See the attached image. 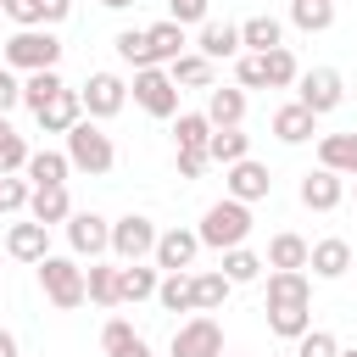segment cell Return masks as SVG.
Listing matches in <instances>:
<instances>
[{"label":"cell","instance_id":"277c9868","mask_svg":"<svg viewBox=\"0 0 357 357\" xmlns=\"http://www.w3.org/2000/svg\"><path fill=\"white\" fill-rule=\"evenodd\" d=\"M33 268H39V290H45V301H50L56 312L84 307V268H78L73 257H39Z\"/></svg>","mask_w":357,"mask_h":357},{"label":"cell","instance_id":"cb8c5ba5","mask_svg":"<svg viewBox=\"0 0 357 357\" xmlns=\"http://www.w3.org/2000/svg\"><path fill=\"white\" fill-rule=\"evenodd\" d=\"M145 39H151V56H156V67H167L173 56H184V22H173V17H162V22H151L145 28Z\"/></svg>","mask_w":357,"mask_h":357},{"label":"cell","instance_id":"7dc6e473","mask_svg":"<svg viewBox=\"0 0 357 357\" xmlns=\"http://www.w3.org/2000/svg\"><path fill=\"white\" fill-rule=\"evenodd\" d=\"M206 162H212L206 151H178V156H173V167H178V178H201V173H206Z\"/></svg>","mask_w":357,"mask_h":357},{"label":"cell","instance_id":"4316f807","mask_svg":"<svg viewBox=\"0 0 357 357\" xmlns=\"http://www.w3.org/2000/svg\"><path fill=\"white\" fill-rule=\"evenodd\" d=\"M262 78H268V89H290V84L301 78V61L290 56V45H273V50H262Z\"/></svg>","mask_w":357,"mask_h":357},{"label":"cell","instance_id":"ac0fdd59","mask_svg":"<svg viewBox=\"0 0 357 357\" xmlns=\"http://www.w3.org/2000/svg\"><path fill=\"white\" fill-rule=\"evenodd\" d=\"M6 251L17 257V262H39V257H50V229L45 223H11V234H6Z\"/></svg>","mask_w":357,"mask_h":357},{"label":"cell","instance_id":"603a6c76","mask_svg":"<svg viewBox=\"0 0 357 357\" xmlns=\"http://www.w3.org/2000/svg\"><path fill=\"white\" fill-rule=\"evenodd\" d=\"M273 45H284V22H279V17L262 11V17H245V22H240V50H257V56H262V50H273Z\"/></svg>","mask_w":357,"mask_h":357},{"label":"cell","instance_id":"8992f818","mask_svg":"<svg viewBox=\"0 0 357 357\" xmlns=\"http://www.w3.org/2000/svg\"><path fill=\"white\" fill-rule=\"evenodd\" d=\"M134 100L151 117H178V84L167 78V67H134Z\"/></svg>","mask_w":357,"mask_h":357},{"label":"cell","instance_id":"60d3db41","mask_svg":"<svg viewBox=\"0 0 357 357\" xmlns=\"http://www.w3.org/2000/svg\"><path fill=\"white\" fill-rule=\"evenodd\" d=\"M28 167V139L0 117V173H22Z\"/></svg>","mask_w":357,"mask_h":357},{"label":"cell","instance_id":"ab89813d","mask_svg":"<svg viewBox=\"0 0 357 357\" xmlns=\"http://www.w3.org/2000/svg\"><path fill=\"white\" fill-rule=\"evenodd\" d=\"M112 45H117V56H123L128 67H156V56H151V39H145V28H123V33L112 39Z\"/></svg>","mask_w":357,"mask_h":357},{"label":"cell","instance_id":"7c38bea8","mask_svg":"<svg viewBox=\"0 0 357 357\" xmlns=\"http://www.w3.org/2000/svg\"><path fill=\"white\" fill-rule=\"evenodd\" d=\"M195 251H201V234H195V229H167V234H156V245H151V257H156V268H162V273L190 268V262H195Z\"/></svg>","mask_w":357,"mask_h":357},{"label":"cell","instance_id":"e0dca14e","mask_svg":"<svg viewBox=\"0 0 357 357\" xmlns=\"http://www.w3.org/2000/svg\"><path fill=\"white\" fill-rule=\"evenodd\" d=\"M195 45H201L206 61H234V56H240V22H212V17H206Z\"/></svg>","mask_w":357,"mask_h":357},{"label":"cell","instance_id":"d6986e66","mask_svg":"<svg viewBox=\"0 0 357 357\" xmlns=\"http://www.w3.org/2000/svg\"><path fill=\"white\" fill-rule=\"evenodd\" d=\"M318 167H329L340 178H357V134H324L318 139Z\"/></svg>","mask_w":357,"mask_h":357},{"label":"cell","instance_id":"6da1fadb","mask_svg":"<svg viewBox=\"0 0 357 357\" xmlns=\"http://www.w3.org/2000/svg\"><path fill=\"white\" fill-rule=\"evenodd\" d=\"M201 245H212V251H229V245H245V234H251V206L245 201H234V195H223V201H212L206 206V218H201Z\"/></svg>","mask_w":357,"mask_h":357},{"label":"cell","instance_id":"4fadbf2b","mask_svg":"<svg viewBox=\"0 0 357 357\" xmlns=\"http://www.w3.org/2000/svg\"><path fill=\"white\" fill-rule=\"evenodd\" d=\"M268 307H312V279L301 268H273L268 273Z\"/></svg>","mask_w":357,"mask_h":357},{"label":"cell","instance_id":"f546056e","mask_svg":"<svg viewBox=\"0 0 357 357\" xmlns=\"http://www.w3.org/2000/svg\"><path fill=\"white\" fill-rule=\"evenodd\" d=\"M156 301H162L167 312H195V284H190V273L178 268V273L156 279Z\"/></svg>","mask_w":357,"mask_h":357},{"label":"cell","instance_id":"3957f363","mask_svg":"<svg viewBox=\"0 0 357 357\" xmlns=\"http://www.w3.org/2000/svg\"><path fill=\"white\" fill-rule=\"evenodd\" d=\"M67 162H73L78 173H89V178L112 173V162H117L112 134H100V128H95V117H78V123L67 128Z\"/></svg>","mask_w":357,"mask_h":357},{"label":"cell","instance_id":"b9f144b4","mask_svg":"<svg viewBox=\"0 0 357 357\" xmlns=\"http://www.w3.org/2000/svg\"><path fill=\"white\" fill-rule=\"evenodd\" d=\"M28 195H33V184H28V178L0 173V212H22V206H28Z\"/></svg>","mask_w":357,"mask_h":357},{"label":"cell","instance_id":"83f0119b","mask_svg":"<svg viewBox=\"0 0 357 357\" xmlns=\"http://www.w3.org/2000/svg\"><path fill=\"white\" fill-rule=\"evenodd\" d=\"M167 78L173 84H190V89H212V61L201 50H184V56L167 61Z\"/></svg>","mask_w":357,"mask_h":357},{"label":"cell","instance_id":"d590c367","mask_svg":"<svg viewBox=\"0 0 357 357\" xmlns=\"http://www.w3.org/2000/svg\"><path fill=\"white\" fill-rule=\"evenodd\" d=\"M262 268H268V262H262L257 251H245V245H229V251H223V279H229V284H251Z\"/></svg>","mask_w":357,"mask_h":357},{"label":"cell","instance_id":"f6af8a7d","mask_svg":"<svg viewBox=\"0 0 357 357\" xmlns=\"http://www.w3.org/2000/svg\"><path fill=\"white\" fill-rule=\"evenodd\" d=\"M206 6H212V0H167V17L190 28V22H206Z\"/></svg>","mask_w":357,"mask_h":357},{"label":"cell","instance_id":"7a4b0ae2","mask_svg":"<svg viewBox=\"0 0 357 357\" xmlns=\"http://www.w3.org/2000/svg\"><path fill=\"white\" fill-rule=\"evenodd\" d=\"M0 56H6V67L17 73H39V67H56L61 61V39L50 33V28H17L11 39H0Z\"/></svg>","mask_w":357,"mask_h":357},{"label":"cell","instance_id":"9a60e30c","mask_svg":"<svg viewBox=\"0 0 357 357\" xmlns=\"http://www.w3.org/2000/svg\"><path fill=\"white\" fill-rule=\"evenodd\" d=\"M340 195H346V178L329 173V167H318V173L301 178V206H312V212H335Z\"/></svg>","mask_w":357,"mask_h":357},{"label":"cell","instance_id":"d4e9b609","mask_svg":"<svg viewBox=\"0 0 357 357\" xmlns=\"http://www.w3.org/2000/svg\"><path fill=\"white\" fill-rule=\"evenodd\" d=\"M100 351H106V357H151V346L134 335L128 318H112V324L100 329Z\"/></svg>","mask_w":357,"mask_h":357},{"label":"cell","instance_id":"74e56055","mask_svg":"<svg viewBox=\"0 0 357 357\" xmlns=\"http://www.w3.org/2000/svg\"><path fill=\"white\" fill-rule=\"evenodd\" d=\"M190 284H195V312H218V307L229 301V290H234V284L223 279V268H218V273H195Z\"/></svg>","mask_w":357,"mask_h":357},{"label":"cell","instance_id":"bcb514c9","mask_svg":"<svg viewBox=\"0 0 357 357\" xmlns=\"http://www.w3.org/2000/svg\"><path fill=\"white\" fill-rule=\"evenodd\" d=\"M11 106H22V78H17L11 67H0V117H6Z\"/></svg>","mask_w":357,"mask_h":357},{"label":"cell","instance_id":"ba28073f","mask_svg":"<svg viewBox=\"0 0 357 357\" xmlns=\"http://www.w3.org/2000/svg\"><path fill=\"white\" fill-rule=\"evenodd\" d=\"M78 100H84V112H89V117H117V112H123V100H128V84H123L117 73H89V78H84V89H78Z\"/></svg>","mask_w":357,"mask_h":357},{"label":"cell","instance_id":"c3c4849f","mask_svg":"<svg viewBox=\"0 0 357 357\" xmlns=\"http://www.w3.org/2000/svg\"><path fill=\"white\" fill-rule=\"evenodd\" d=\"M0 17H11L17 28H39L33 22V0H0Z\"/></svg>","mask_w":357,"mask_h":357},{"label":"cell","instance_id":"db71d44e","mask_svg":"<svg viewBox=\"0 0 357 357\" xmlns=\"http://www.w3.org/2000/svg\"><path fill=\"white\" fill-rule=\"evenodd\" d=\"M290 357H296V351H290Z\"/></svg>","mask_w":357,"mask_h":357},{"label":"cell","instance_id":"ffe728a7","mask_svg":"<svg viewBox=\"0 0 357 357\" xmlns=\"http://www.w3.org/2000/svg\"><path fill=\"white\" fill-rule=\"evenodd\" d=\"M312 134H318V117H312L301 100H290V106H279V112H273V139L301 145V139H312Z\"/></svg>","mask_w":357,"mask_h":357},{"label":"cell","instance_id":"9c48e42d","mask_svg":"<svg viewBox=\"0 0 357 357\" xmlns=\"http://www.w3.org/2000/svg\"><path fill=\"white\" fill-rule=\"evenodd\" d=\"M67 245H73V257H100V251H112V223L100 218V212H73L67 218Z\"/></svg>","mask_w":357,"mask_h":357},{"label":"cell","instance_id":"5bb4252c","mask_svg":"<svg viewBox=\"0 0 357 357\" xmlns=\"http://www.w3.org/2000/svg\"><path fill=\"white\" fill-rule=\"evenodd\" d=\"M78 117H84V100H78V89H56V95H50V100L33 112V123H39L45 134H67Z\"/></svg>","mask_w":357,"mask_h":357},{"label":"cell","instance_id":"1f68e13d","mask_svg":"<svg viewBox=\"0 0 357 357\" xmlns=\"http://www.w3.org/2000/svg\"><path fill=\"white\" fill-rule=\"evenodd\" d=\"M206 156L229 167V162L251 156V134H240V128H212V139H206Z\"/></svg>","mask_w":357,"mask_h":357},{"label":"cell","instance_id":"52a82bcc","mask_svg":"<svg viewBox=\"0 0 357 357\" xmlns=\"http://www.w3.org/2000/svg\"><path fill=\"white\" fill-rule=\"evenodd\" d=\"M151 245H156V223H151L145 212H128V218L112 223V251H117V262H145Z\"/></svg>","mask_w":357,"mask_h":357},{"label":"cell","instance_id":"f1b7e54d","mask_svg":"<svg viewBox=\"0 0 357 357\" xmlns=\"http://www.w3.org/2000/svg\"><path fill=\"white\" fill-rule=\"evenodd\" d=\"M33 184H67V173H73V162H67V151H28V167H22Z\"/></svg>","mask_w":357,"mask_h":357},{"label":"cell","instance_id":"4dcf8cb0","mask_svg":"<svg viewBox=\"0 0 357 357\" xmlns=\"http://www.w3.org/2000/svg\"><path fill=\"white\" fill-rule=\"evenodd\" d=\"M290 22L301 33H324L335 22V0H290Z\"/></svg>","mask_w":357,"mask_h":357},{"label":"cell","instance_id":"f5cc1de1","mask_svg":"<svg viewBox=\"0 0 357 357\" xmlns=\"http://www.w3.org/2000/svg\"><path fill=\"white\" fill-rule=\"evenodd\" d=\"M335 357H357V346H346V351H335Z\"/></svg>","mask_w":357,"mask_h":357},{"label":"cell","instance_id":"e575fe53","mask_svg":"<svg viewBox=\"0 0 357 357\" xmlns=\"http://www.w3.org/2000/svg\"><path fill=\"white\" fill-rule=\"evenodd\" d=\"M173 139H178V151H206V139H212V123H206V112H178V123H173Z\"/></svg>","mask_w":357,"mask_h":357},{"label":"cell","instance_id":"836d02e7","mask_svg":"<svg viewBox=\"0 0 357 357\" xmlns=\"http://www.w3.org/2000/svg\"><path fill=\"white\" fill-rule=\"evenodd\" d=\"M56 89H67V84H61V73H56V67H39V73H28V78H22V106H28V112H39Z\"/></svg>","mask_w":357,"mask_h":357},{"label":"cell","instance_id":"8fae6325","mask_svg":"<svg viewBox=\"0 0 357 357\" xmlns=\"http://www.w3.org/2000/svg\"><path fill=\"white\" fill-rule=\"evenodd\" d=\"M223 190L234 195V201H268V190H273V178H268V167L262 162H251V156H240V162H229L223 167Z\"/></svg>","mask_w":357,"mask_h":357},{"label":"cell","instance_id":"d6a6232c","mask_svg":"<svg viewBox=\"0 0 357 357\" xmlns=\"http://www.w3.org/2000/svg\"><path fill=\"white\" fill-rule=\"evenodd\" d=\"M268 329L279 340H301L312 329V307H268Z\"/></svg>","mask_w":357,"mask_h":357},{"label":"cell","instance_id":"7bdbcfd3","mask_svg":"<svg viewBox=\"0 0 357 357\" xmlns=\"http://www.w3.org/2000/svg\"><path fill=\"white\" fill-rule=\"evenodd\" d=\"M234 78H240V89H268L262 56H257V50H240V56H234Z\"/></svg>","mask_w":357,"mask_h":357},{"label":"cell","instance_id":"ee69618b","mask_svg":"<svg viewBox=\"0 0 357 357\" xmlns=\"http://www.w3.org/2000/svg\"><path fill=\"white\" fill-rule=\"evenodd\" d=\"M340 346H335V335L329 329H307L301 340H296V357H335Z\"/></svg>","mask_w":357,"mask_h":357},{"label":"cell","instance_id":"f35d334b","mask_svg":"<svg viewBox=\"0 0 357 357\" xmlns=\"http://www.w3.org/2000/svg\"><path fill=\"white\" fill-rule=\"evenodd\" d=\"M268 268H307V240L301 234H273L268 240Z\"/></svg>","mask_w":357,"mask_h":357},{"label":"cell","instance_id":"816d5d0a","mask_svg":"<svg viewBox=\"0 0 357 357\" xmlns=\"http://www.w3.org/2000/svg\"><path fill=\"white\" fill-rule=\"evenodd\" d=\"M100 6H106V11H123V6H134V0H100Z\"/></svg>","mask_w":357,"mask_h":357},{"label":"cell","instance_id":"2e32d148","mask_svg":"<svg viewBox=\"0 0 357 357\" xmlns=\"http://www.w3.org/2000/svg\"><path fill=\"white\" fill-rule=\"evenodd\" d=\"M28 218L33 223H67L73 218V201H67V184H33V195H28Z\"/></svg>","mask_w":357,"mask_h":357},{"label":"cell","instance_id":"30bf717a","mask_svg":"<svg viewBox=\"0 0 357 357\" xmlns=\"http://www.w3.org/2000/svg\"><path fill=\"white\" fill-rule=\"evenodd\" d=\"M173 357H223V329L218 318H190L173 329Z\"/></svg>","mask_w":357,"mask_h":357},{"label":"cell","instance_id":"8d00e7d4","mask_svg":"<svg viewBox=\"0 0 357 357\" xmlns=\"http://www.w3.org/2000/svg\"><path fill=\"white\" fill-rule=\"evenodd\" d=\"M84 301H95V307H117V268L89 262V273H84Z\"/></svg>","mask_w":357,"mask_h":357},{"label":"cell","instance_id":"7402d4cb","mask_svg":"<svg viewBox=\"0 0 357 357\" xmlns=\"http://www.w3.org/2000/svg\"><path fill=\"white\" fill-rule=\"evenodd\" d=\"M307 268L318 279H340L351 268V245L346 240H318V245H307Z\"/></svg>","mask_w":357,"mask_h":357},{"label":"cell","instance_id":"5b68a950","mask_svg":"<svg viewBox=\"0 0 357 357\" xmlns=\"http://www.w3.org/2000/svg\"><path fill=\"white\" fill-rule=\"evenodd\" d=\"M296 100H301L312 117H324V112H335V106L346 100V78H340L335 67H307V73L296 78Z\"/></svg>","mask_w":357,"mask_h":357},{"label":"cell","instance_id":"484cf974","mask_svg":"<svg viewBox=\"0 0 357 357\" xmlns=\"http://www.w3.org/2000/svg\"><path fill=\"white\" fill-rule=\"evenodd\" d=\"M151 296H156V268L123 262V268H117V307H123V301H151Z\"/></svg>","mask_w":357,"mask_h":357},{"label":"cell","instance_id":"f907efd6","mask_svg":"<svg viewBox=\"0 0 357 357\" xmlns=\"http://www.w3.org/2000/svg\"><path fill=\"white\" fill-rule=\"evenodd\" d=\"M0 357H22V351H17V335H11V329H0Z\"/></svg>","mask_w":357,"mask_h":357},{"label":"cell","instance_id":"681fc988","mask_svg":"<svg viewBox=\"0 0 357 357\" xmlns=\"http://www.w3.org/2000/svg\"><path fill=\"white\" fill-rule=\"evenodd\" d=\"M67 11H73V0H33V22H45V28L61 22Z\"/></svg>","mask_w":357,"mask_h":357},{"label":"cell","instance_id":"44dd1931","mask_svg":"<svg viewBox=\"0 0 357 357\" xmlns=\"http://www.w3.org/2000/svg\"><path fill=\"white\" fill-rule=\"evenodd\" d=\"M206 123L212 128H240L245 123V89L234 84V89H212L206 95Z\"/></svg>","mask_w":357,"mask_h":357}]
</instances>
